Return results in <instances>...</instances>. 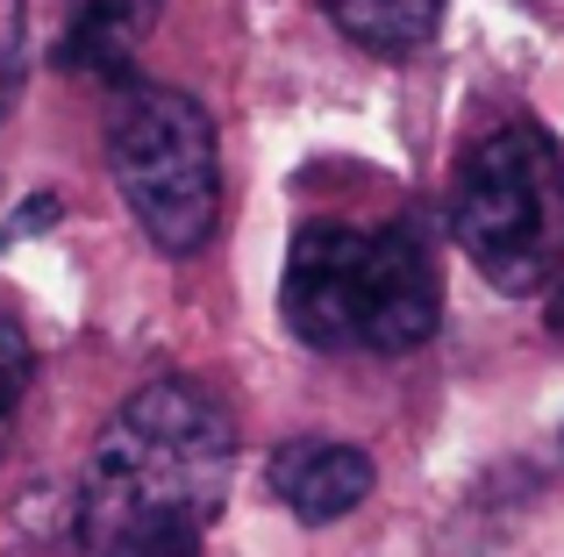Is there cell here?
Wrapping results in <instances>:
<instances>
[{
  "label": "cell",
  "instance_id": "obj_6",
  "mask_svg": "<svg viewBox=\"0 0 564 557\" xmlns=\"http://www.w3.org/2000/svg\"><path fill=\"white\" fill-rule=\"evenodd\" d=\"M336 29H344L358 51H379V57H408L436 36L443 22V0H322Z\"/></svg>",
  "mask_w": 564,
  "mask_h": 557
},
{
  "label": "cell",
  "instance_id": "obj_1",
  "mask_svg": "<svg viewBox=\"0 0 564 557\" xmlns=\"http://www.w3.org/2000/svg\"><path fill=\"white\" fill-rule=\"evenodd\" d=\"M236 472V415L207 379L165 372L108 415L72 501V544H207Z\"/></svg>",
  "mask_w": 564,
  "mask_h": 557
},
{
  "label": "cell",
  "instance_id": "obj_4",
  "mask_svg": "<svg viewBox=\"0 0 564 557\" xmlns=\"http://www.w3.org/2000/svg\"><path fill=\"white\" fill-rule=\"evenodd\" d=\"M108 172L137 229L165 258H193L221 215L215 114L180 86H129L108 114Z\"/></svg>",
  "mask_w": 564,
  "mask_h": 557
},
{
  "label": "cell",
  "instance_id": "obj_5",
  "mask_svg": "<svg viewBox=\"0 0 564 557\" xmlns=\"http://www.w3.org/2000/svg\"><path fill=\"white\" fill-rule=\"evenodd\" d=\"M264 487L286 507L293 522H344L350 507H365L372 493V458L358 444H336V436H286L264 465Z\"/></svg>",
  "mask_w": 564,
  "mask_h": 557
},
{
  "label": "cell",
  "instance_id": "obj_7",
  "mask_svg": "<svg viewBox=\"0 0 564 557\" xmlns=\"http://www.w3.org/2000/svg\"><path fill=\"white\" fill-rule=\"evenodd\" d=\"M29 379H36V350H29L22 321L0 315V444H8V422H14V407H22Z\"/></svg>",
  "mask_w": 564,
  "mask_h": 557
},
{
  "label": "cell",
  "instance_id": "obj_10",
  "mask_svg": "<svg viewBox=\"0 0 564 557\" xmlns=\"http://www.w3.org/2000/svg\"><path fill=\"white\" fill-rule=\"evenodd\" d=\"M543 329H551L557 343H564V278H557V286H551V307H543Z\"/></svg>",
  "mask_w": 564,
  "mask_h": 557
},
{
  "label": "cell",
  "instance_id": "obj_2",
  "mask_svg": "<svg viewBox=\"0 0 564 557\" xmlns=\"http://www.w3.org/2000/svg\"><path fill=\"white\" fill-rule=\"evenodd\" d=\"M279 315L307 350H422L443 321V272L414 222H307L286 251Z\"/></svg>",
  "mask_w": 564,
  "mask_h": 557
},
{
  "label": "cell",
  "instance_id": "obj_9",
  "mask_svg": "<svg viewBox=\"0 0 564 557\" xmlns=\"http://www.w3.org/2000/svg\"><path fill=\"white\" fill-rule=\"evenodd\" d=\"M79 557H200V544H94Z\"/></svg>",
  "mask_w": 564,
  "mask_h": 557
},
{
  "label": "cell",
  "instance_id": "obj_3",
  "mask_svg": "<svg viewBox=\"0 0 564 557\" xmlns=\"http://www.w3.org/2000/svg\"><path fill=\"white\" fill-rule=\"evenodd\" d=\"M451 237L486 286H551L564 272V157L551 129L500 122L471 143L451 186Z\"/></svg>",
  "mask_w": 564,
  "mask_h": 557
},
{
  "label": "cell",
  "instance_id": "obj_11",
  "mask_svg": "<svg viewBox=\"0 0 564 557\" xmlns=\"http://www.w3.org/2000/svg\"><path fill=\"white\" fill-rule=\"evenodd\" d=\"M557 450H564V444H557Z\"/></svg>",
  "mask_w": 564,
  "mask_h": 557
},
{
  "label": "cell",
  "instance_id": "obj_8",
  "mask_svg": "<svg viewBox=\"0 0 564 557\" xmlns=\"http://www.w3.org/2000/svg\"><path fill=\"white\" fill-rule=\"evenodd\" d=\"M22 51H29V14L22 0H0V114L22 94Z\"/></svg>",
  "mask_w": 564,
  "mask_h": 557
}]
</instances>
